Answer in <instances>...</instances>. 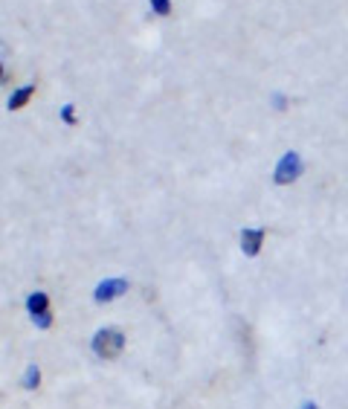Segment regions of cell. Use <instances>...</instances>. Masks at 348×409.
Masks as SVG:
<instances>
[{"label": "cell", "instance_id": "cell-1", "mask_svg": "<svg viewBox=\"0 0 348 409\" xmlns=\"http://www.w3.org/2000/svg\"><path fill=\"white\" fill-rule=\"evenodd\" d=\"M122 349H125L122 331H116V328H102V331H96V337H93V351L102 357V360L119 357Z\"/></svg>", "mask_w": 348, "mask_h": 409}, {"label": "cell", "instance_id": "cell-2", "mask_svg": "<svg viewBox=\"0 0 348 409\" xmlns=\"http://www.w3.org/2000/svg\"><path fill=\"white\" fill-rule=\"evenodd\" d=\"M302 174V157L296 154V151H288L285 157L279 160V166H276V183L279 186H285V183H293L296 177Z\"/></svg>", "mask_w": 348, "mask_h": 409}, {"label": "cell", "instance_id": "cell-3", "mask_svg": "<svg viewBox=\"0 0 348 409\" xmlns=\"http://www.w3.org/2000/svg\"><path fill=\"white\" fill-rule=\"evenodd\" d=\"M125 290H128V282L125 279H108V282H102V285L96 287V302H110V299H116Z\"/></svg>", "mask_w": 348, "mask_h": 409}, {"label": "cell", "instance_id": "cell-4", "mask_svg": "<svg viewBox=\"0 0 348 409\" xmlns=\"http://www.w3.org/2000/svg\"><path fill=\"white\" fill-rule=\"evenodd\" d=\"M261 244H264V230H261V226H256V230H244V233H241V250H244L247 256H258Z\"/></svg>", "mask_w": 348, "mask_h": 409}, {"label": "cell", "instance_id": "cell-5", "mask_svg": "<svg viewBox=\"0 0 348 409\" xmlns=\"http://www.w3.org/2000/svg\"><path fill=\"white\" fill-rule=\"evenodd\" d=\"M26 308H29V314L32 317H41V314H47V310H49V297H47V293H32V297L26 299Z\"/></svg>", "mask_w": 348, "mask_h": 409}, {"label": "cell", "instance_id": "cell-6", "mask_svg": "<svg viewBox=\"0 0 348 409\" xmlns=\"http://www.w3.org/2000/svg\"><path fill=\"white\" fill-rule=\"evenodd\" d=\"M32 96H35V85H26V87H21V90H15L12 96H9V110H21Z\"/></svg>", "mask_w": 348, "mask_h": 409}, {"label": "cell", "instance_id": "cell-7", "mask_svg": "<svg viewBox=\"0 0 348 409\" xmlns=\"http://www.w3.org/2000/svg\"><path fill=\"white\" fill-rule=\"evenodd\" d=\"M38 381H41V372H38V366L32 363L26 372H24V389H35L38 386Z\"/></svg>", "mask_w": 348, "mask_h": 409}, {"label": "cell", "instance_id": "cell-8", "mask_svg": "<svg viewBox=\"0 0 348 409\" xmlns=\"http://www.w3.org/2000/svg\"><path fill=\"white\" fill-rule=\"evenodd\" d=\"M154 9V15H160V18H169L172 15V0H148Z\"/></svg>", "mask_w": 348, "mask_h": 409}, {"label": "cell", "instance_id": "cell-9", "mask_svg": "<svg viewBox=\"0 0 348 409\" xmlns=\"http://www.w3.org/2000/svg\"><path fill=\"white\" fill-rule=\"evenodd\" d=\"M32 319L38 322V328H49V322H53V314H49V310H47V314H41V317H32Z\"/></svg>", "mask_w": 348, "mask_h": 409}, {"label": "cell", "instance_id": "cell-10", "mask_svg": "<svg viewBox=\"0 0 348 409\" xmlns=\"http://www.w3.org/2000/svg\"><path fill=\"white\" fill-rule=\"evenodd\" d=\"M61 117H64V122H76V113H73V105H64V110H61Z\"/></svg>", "mask_w": 348, "mask_h": 409}, {"label": "cell", "instance_id": "cell-11", "mask_svg": "<svg viewBox=\"0 0 348 409\" xmlns=\"http://www.w3.org/2000/svg\"><path fill=\"white\" fill-rule=\"evenodd\" d=\"M302 409H320V406H317V403H305Z\"/></svg>", "mask_w": 348, "mask_h": 409}]
</instances>
